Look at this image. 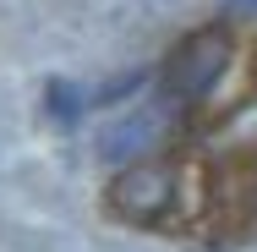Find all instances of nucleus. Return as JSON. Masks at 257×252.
Returning <instances> with one entry per match:
<instances>
[{
	"label": "nucleus",
	"mask_w": 257,
	"mask_h": 252,
	"mask_svg": "<svg viewBox=\"0 0 257 252\" xmlns=\"http://www.w3.org/2000/svg\"><path fill=\"white\" fill-rule=\"evenodd\" d=\"M82 104H88V99H82L66 77H55L50 88H44V110H50L55 126H77V121H82Z\"/></svg>",
	"instance_id": "20e7f679"
},
{
	"label": "nucleus",
	"mask_w": 257,
	"mask_h": 252,
	"mask_svg": "<svg viewBox=\"0 0 257 252\" xmlns=\"http://www.w3.org/2000/svg\"><path fill=\"white\" fill-rule=\"evenodd\" d=\"M109 203H115V214L132 219V225H159V219L170 214V203H175V170H170V164H154V159H137L132 170L115 176Z\"/></svg>",
	"instance_id": "f03ea898"
},
{
	"label": "nucleus",
	"mask_w": 257,
	"mask_h": 252,
	"mask_svg": "<svg viewBox=\"0 0 257 252\" xmlns=\"http://www.w3.org/2000/svg\"><path fill=\"white\" fill-rule=\"evenodd\" d=\"M224 66H230V33H224V22L197 28V33H186V39L170 50L164 88H170V99L192 104V99H203L208 88L224 77Z\"/></svg>",
	"instance_id": "f257e3e1"
},
{
	"label": "nucleus",
	"mask_w": 257,
	"mask_h": 252,
	"mask_svg": "<svg viewBox=\"0 0 257 252\" xmlns=\"http://www.w3.org/2000/svg\"><path fill=\"white\" fill-rule=\"evenodd\" d=\"M224 17H257V0H224Z\"/></svg>",
	"instance_id": "39448f33"
},
{
	"label": "nucleus",
	"mask_w": 257,
	"mask_h": 252,
	"mask_svg": "<svg viewBox=\"0 0 257 252\" xmlns=\"http://www.w3.org/2000/svg\"><path fill=\"white\" fill-rule=\"evenodd\" d=\"M159 132H164V110H159V104H143V110L120 115L115 126H104L99 153L109 159V164H120V159H143V153L159 143Z\"/></svg>",
	"instance_id": "7ed1b4c3"
}]
</instances>
